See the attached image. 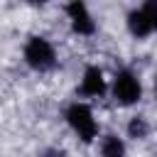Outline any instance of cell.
Listing matches in <instances>:
<instances>
[{
  "mask_svg": "<svg viewBox=\"0 0 157 157\" xmlns=\"http://www.w3.org/2000/svg\"><path fill=\"white\" fill-rule=\"evenodd\" d=\"M81 91L86 96H101L105 91V78L101 74L98 66H88L86 74H83V81H81Z\"/></svg>",
  "mask_w": 157,
  "mask_h": 157,
  "instance_id": "5b68a950",
  "label": "cell"
},
{
  "mask_svg": "<svg viewBox=\"0 0 157 157\" xmlns=\"http://www.w3.org/2000/svg\"><path fill=\"white\" fill-rule=\"evenodd\" d=\"M155 93H157V76H155Z\"/></svg>",
  "mask_w": 157,
  "mask_h": 157,
  "instance_id": "30bf717a",
  "label": "cell"
},
{
  "mask_svg": "<svg viewBox=\"0 0 157 157\" xmlns=\"http://www.w3.org/2000/svg\"><path fill=\"white\" fill-rule=\"evenodd\" d=\"M66 120H69V125L78 132V137H81L83 142H91V140L96 137V132H98L96 120H93V113H91V108H88L86 103H74V105H69Z\"/></svg>",
  "mask_w": 157,
  "mask_h": 157,
  "instance_id": "7a4b0ae2",
  "label": "cell"
},
{
  "mask_svg": "<svg viewBox=\"0 0 157 157\" xmlns=\"http://www.w3.org/2000/svg\"><path fill=\"white\" fill-rule=\"evenodd\" d=\"M140 10H142V12H145V17L150 20V25L157 29V2H155V0H150V2H145Z\"/></svg>",
  "mask_w": 157,
  "mask_h": 157,
  "instance_id": "9c48e42d",
  "label": "cell"
},
{
  "mask_svg": "<svg viewBox=\"0 0 157 157\" xmlns=\"http://www.w3.org/2000/svg\"><path fill=\"white\" fill-rule=\"evenodd\" d=\"M25 59L32 69L37 71H49L54 64H56V54H54V47L44 39V37H32L25 47Z\"/></svg>",
  "mask_w": 157,
  "mask_h": 157,
  "instance_id": "6da1fadb",
  "label": "cell"
},
{
  "mask_svg": "<svg viewBox=\"0 0 157 157\" xmlns=\"http://www.w3.org/2000/svg\"><path fill=\"white\" fill-rule=\"evenodd\" d=\"M113 93H115V98H118L120 103L130 105V103H135V101L140 98L142 88H140V81H137V78H135L130 71H120V74L115 76Z\"/></svg>",
  "mask_w": 157,
  "mask_h": 157,
  "instance_id": "3957f363",
  "label": "cell"
},
{
  "mask_svg": "<svg viewBox=\"0 0 157 157\" xmlns=\"http://www.w3.org/2000/svg\"><path fill=\"white\" fill-rule=\"evenodd\" d=\"M101 152H103V157H125V145L115 135H108L101 145Z\"/></svg>",
  "mask_w": 157,
  "mask_h": 157,
  "instance_id": "52a82bcc",
  "label": "cell"
},
{
  "mask_svg": "<svg viewBox=\"0 0 157 157\" xmlns=\"http://www.w3.org/2000/svg\"><path fill=\"white\" fill-rule=\"evenodd\" d=\"M128 130H130V135H132V137H145V135H147V123H145L142 118H135V120L130 123V128H128Z\"/></svg>",
  "mask_w": 157,
  "mask_h": 157,
  "instance_id": "ba28073f",
  "label": "cell"
},
{
  "mask_svg": "<svg viewBox=\"0 0 157 157\" xmlns=\"http://www.w3.org/2000/svg\"><path fill=\"white\" fill-rule=\"evenodd\" d=\"M66 12H69V17H71L74 32H78V34H93L96 22L91 20V15H88V10H86L83 2H71V5L66 7Z\"/></svg>",
  "mask_w": 157,
  "mask_h": 157,
  "instance_id": "277c9868",
  "label": "cell"
},
{
  "mask_svg": "<svg viewBox=\"0 0 157 157\" xmlns=\"http://www.w3.org/2000/svg\"><path fill=\"white\" fill-rule=\"evenodd\" d=\"M128 27H130V32H132L135 37H147L150 32H155V27L150 25V20L145 17L142 10H132V12L128 15Z\"/></svg>",
  "mask_w": 157,
  "mask_h": 157,
  "instance_id": "8992f818",
  "label": "cell"
}]
</instances>
